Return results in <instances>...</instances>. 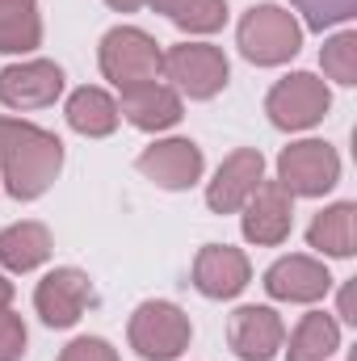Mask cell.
Instances as JSON below:
<instances>
[{
	"mask_svg": "<svg viewBox=\"0 0 357 361\" xmlns=\"http://www.w3.org/2000/svg\"><path fill=\"white\" fill-rule=\"evenodd\" d=\"M63 169V143L21 118H0V180L17 202L42 197Z\"/></svg>",
	"mask_w": 357,
	"mask_h": 361,
	"instance_id": "6da1fadb",
	"label": "cell"
},
{
	"mask_svg": "<svg viewBox=\"0 0 357 361\" xmlns=\"http://www.w3.org/2000/svg\"><path fill=\"white\" fill-rule=\"evenodd\" d=\"M101 76L114 85V89H139V85H156L160 76V63H164V51L156 47L152 34L135 30V25H118L101 38Z\"/></svg>",
	"mask_w": 357,
	"mask_h": 361,
	"instance_id": "7a4b0ae2",
	"label": "cell"
},
{
	"mask_svg": "<svg viewBox=\"0 0 357 361\" xmlns=\"http://www.w3.org/2000/svg\"><path fill=\"white\" fill-rule=\"evenodd\" d=\"M236 38H240V51H244L248 63H257V68H277V63H286V59L298 55V47H303V25H298L294 13H286L282 4H257V8L244 13Z\"/></svg>",
	"mask_w": 357,
	"mask_h": 361,
	"instance_id": "3957f363",
	"label": "cell"
},
{
	"mask_svg": "<svg viewBox=\"0 0 357 361\" xmlns=\"http://www.w3.org/2000/svg\"><path fill=\"white\" fill-rule=\"evenodd\" d=\"M193 324L177 302L152 298L131 315V349L143 361H173L189 349Z\"/></svg>",
	"mask_w": 357,
	"mask_h": 361,
	"instance_id": "277c9868",
	"label": "cell"
},
{
	"mask_svg": "<svg viewBox=\"0 0 357 361\" xmlns=\"http://www.w3.org/2000/svg\"><path fill=\"white\" fill-rule=\"evenodd\" d=\"M160 72L173 80V89L193 97V101H210L214 92L227 89V76H231V63L219 47L210 42H177L164 51V63Z\"/></svg>",
	"mask_w": 357,
	"mask_h": 361,
	"instance_id": "5b68a950",
	"label": "cell"
},
{
	"mask_svg": "<svg viewBox=\"0 0 357 361\" xmlns=\"http://www.w3.org/2000/svg\"><path fill=\"white\" fill-rule=\"evenodd\" d=\"M337 180H341V156L324 139L290 143L277 156V185L290 197H324Z\"/></svg>",
	"mask_w": 357,
	"mask_h": 361,
	"instance_id": "8992f818",
	"label": "cell"
},
{
	"mask_svg": "<svg viewBox=\"0 0 357 361\" xmlns=\"http://www.w3.org/2000/svg\"><path fill=\"white\" fill-rule=\"evenodd\" d=\"M328 109H332V92L315 72H294V76L277 80L265 97V114L277 130H307V126L324 122Z\"/></svg>",
	"mask_w": 357,
	"mask_h": 361,
	"instance_id": "52a82bcc",
	"label": "cell"
},
{
	"mask_svg": "<svg viewBox=\"0 0 357 361\" xmlns=\"http://www.w3.org/2000/svg\"><path fill=\"white\" fill-rule=\"evenodd\" d=\"M89 302H92L89 273L72 269V265L51 269L38 281V290H34V307H38V315H42L47 328H72L85 315Z\"/></svg>",
	"mask_w": 357,
	"mask_h": 361,
	"instance_id": "ba28073f",
	"label": "cell"
},
{
	"mask_svg": "<svg viewBox=\"0 0 357 361\" xmlns=\"http://www.w3.org/2000/svg\"><path fill=\"white\" fill-rule=\"evenodd\" d=\"M261 180H265V156H261L257 147H236V152L219 164L214 180H210L206 206H210L214 214H236V210L257 193Z\"/></svg>",
	"mask_w": 357,
	"mask_h": 361,
	"instance_id": "9c48e42d",
	"label": "cell"
},
{
	"mask_svg": "<svg viewBox=\"0 0 357 361\" xmlns=\"http://www.w3.org/2000/svg\"><path fill=\"white\" fill-rule=\"evenodd\" d=\"M240 210H244V240L261 248H277L294 227V197L277 180H261Z\"/></svg>",
	"mask_w": 357,
	"mask_h": 361,
	"instance_id": "30bf717a",
	"label": "cell"
},
{
	"mask_svg": "<svg viewBox=\"0 0 357 361\" xmlns=\"http://www.w3.org/2000/svg\"><path fill=\"white\" fill-rule=\"evenodd\" d=\"M59 92H63V72L51 59H25L0 72V101L8 109H42Z\"/></svg>",
	"mask_w": 357,
	"mask_h": 361,
	"instance_id": "8fae6325",
	"label": "cell"
},
{
	"mask_svg": "<svg viewBox=\"0 0 357 361\" xmlns=\"http://www.w3.org/2000/svg\"><path fill=\"white\" fill-rule=\"evenodd\" d=\"M286 341V328L273 307H240L227 319V345L240 361H273Z\"/></svg>",
	"mask_w": 357,
	"mask_h": 361,
	"instance_id": "7c38bea8",
	"label": "cell"
},
{
	"mask_svg": "<svg viewBox=\"0 0 357 361\" xmlns=\"http://www.w3.org/2000/svg\"><path fill=\"white\" fill-rule=\"evenodd\" d=\"M202 169H206V160L193 139H164L139 156V173L160 189H189V185H198Z\"/></svg>",
	"mask_w": 357,
	"mask_h": 361,
	"instance_id": "4fadbf2b",
	"label": "cell"
},
{
	"mask_svg": "<svg viewBox=\"0 0 357 361\" xmlns=\"http://www.w3.org/2000/svg\"><path fill=\"white\" fill-rule=\"evenodd\" d=\"M253 281V265L231 244H206L193 261V286L206 298H236Z\"/></svg>",
	"mask_w": 357,
	"mask_h": 361,
	"instance_id": "5bb4252c",
	"label": "cell"
},
{
	"mask_svg": "<svg viewBox=\"0 0 357 361\" xmlns=\"http://www.w3.org/2000/svg\"><path fill=\"white\" fill-rule=\"evenodd\" d=\"M265 290L282 302H320L332 290V273L315 257H282L265 269Z\"/></svg>",
	"mask_w": 357,
	"mask_h": 361,
	"instance_id": "9a60e30c",
	"label": "cell"
},
{
	"mask_svg": "<svg viewBox=\"0 0 357 361\" xmlns=\"http://www.w3.org/2000/svg\"><path fill=\"white\" fill-rule=\"evenodd\" d=\"M118 114L139 130H169L181 122V92L169 85H139L122 92Z\"/></svg>",
	"mask_w": 357,
	"mask_h": 361,
	"instance_id": "2e32d148",
	"label": "cell"
},
{
	"mask_svg": "<svg viewBox=\"0 0 357 361\" xmlns=\"http://www.w3.org/2000/svg\"><path fill=\"white\" fill-rule=\"evenodd\" d=\"M51 248H55L51 231L42 223H34V219H21V223H13V227L0 231V265L13 273L38 269L51 257Z\"/></svg>",
	"mask_w": 357,
	"mask_h": 361,
	"instance_id": "e0dca14e",
	"label": "cell"
},
{
	"mask_svg": "<svg viewBox=\"0 0 357 361\" xmlns=\"http://www.w3.org/2000/svg\"><path fill=\"white\" fill-rule=\"evenodd\" d=\"M307 244L328 252V257H353L357 252V206L353 202H337L328 210H320L307 227Z\"/></svg>",
	"mask_w": 357,
	"mask_h": 361,
	"instance_id": "ac0fdd59",
	"label": "cell"
},
{
	"mask_svg": "<svg viewBox=\"0 0 357 361\" xmlns=\"http://www.w3.org/2000/svg\"><path fill=\"white\" fill-rule=\"evenodd\" d=\"M118 101L109 97L105 89H76L68 97V126L76 130V135H85V139H105V135H114L118 130Z\"/></svg>",
	"mask_w": 357,
	"mask_h": 361,
	"instance_id": "d6986e66",
	"label": "cell"
},
{
	"mask_svg": "<svg viewBox=\"0 0 357 361\" xmlns=\"http://www.w3.org/2000/svg\"><path fill=\"white\" fill-rule=\"evenodd\" d=\"M42 42V17L38 0H0V51L25 55Z\"/></svg>",
	"mask_w": 357,
	"mask_h": 361,
	"instance_id": "ffe728a7",
	"label": "cell"
},
{
	"mask_svg": "<svg viewBox=\"0 0 357 361\" xmlns=\"http://www.w3.org/2000/svg\"><path fill=\"white\" fill-rule=\"evenodd\" d=\"M337 349H341V328H337V319L324 315V311H311V315L298 319L286 357L290 361H328Z\"/></svg>",
	"mask_w": 357,
	"mask_h": 361,
	"instance_id": "44dd1931",
	"label": "cell"
},
{
	"mask_svg": "<svg viewBox=\"0 0 357 361\" xmlns=\"http://www.w3.org/2000/svg\"><path fill=\"white\" fill-rule=\"evenodd\" d=\"M169 17L185 34H214L227 21V0H177Z\"/></svg>",
	"mask_w": 357,
	"mask_h": 361,
	"instance_id": "7402d4cb",
	"label": "cell"
},
{
	"mask_svg": "<svg viewBox=\"0 0 357 361\" xmlns=\"http://www.w3.org/2000/svg\"><path fill=\"white\" fill-rule=\"evenodd\" d=\"M320 63H324V72L337 85H357V34L353 30H341L337 38H328Z\"/></svg>",
	"mask_w": 357,
	"mask_h": 361,
	"instance_id": "603a6c76",
	"label": "cell"
},
{
	"mask_svg": "<svg viewBox=\"0 0 357 361\" xmlns=\"http://www.w3.org/2000/svg\"><path fill=\"white\" fill-rule=\"evenodd\" d=\"M294 8L303 13L307 30H328V25H341L357 13V0H294Z\"/></svg>",
	"mask_w": 357,
	"mask_h": 361,
	"instance_id": "cb8c5ba5",
	"label": "cell"
},
{
	"mask_svg": "<svg viewBox=\"0 0 357 361\" xmlns=\"http://www.w3.org/2000/svg\"><path fill=\"white\" fill-rule=\"evenodd\" d=\"M25 353V324L8 307L0 311V361H21Z\"/></svg>",
	"mask_w": 357,
	"mask_h": 361,
	"instance_id": "d4e9b609",
	"label": "cell"
},
{
	"mask_svg": "<svg viewBox=\"0 0 357 361\" xmlns=\"http://www.w3.org/2000/svg\"><path fill=\"white\" fill-rule=\"evenodd\" d=\"M59 361H118V349L101 336H80L59 353Z\"/></svg>",
	"mask_w": 357,
	"mask_h": 361,
	"instance_id": "484cf974",
	"label": "cell"
},
{
	"mask_svg": "<svg viewBox=\"0 0 357 361\" xmlns=\"http://www.w3.org/2000/svg\"><path fill=\"white\" fill-rule=\"evenodd\" d=\"M341 319H349V324L357 319V315H353V286H345V290H341Z\"/></svg>",
	"mask_w": 357,
	"mask_h": 361,
	"instance_id": "4316f807",
	"label": "cell"
},
{
	"mask_svg": "<svg viewBox=\"0 0 357 361\" xmlns=\"http://www.w3.org/2000/svg\"><path fill=\"white\" fill-rule=\"evenodd\" d=\"M109 8H118V13H135V8H143L147 0H105Z\"/></svg>",
	"mask_w": 357,
	"mask_h": 361,
	"instance_id": "83f0119b",
	"label": "cell"
},
{
	"mask_svg": "<svg viewBox=\"0 0 357 361\" xmlns=\"http://www.w3.org/2000/svg\"><path fill=\"white\" fill-rule=\"evenodd\" d=\"M8 302H13V281H8V277H0V311H4Z\"/></svg>",
	"mask_w": 357,
	"mask_h": 361,
	"instance_id": "f1b7e54d",
	"label": "cell"
},
{
	"mask_svg": "<svg viewBox=\"0 0 357 361\" xmlns=\"http://www.w3.org/2000/svg\"><path fill=\"white\" fill-rule=\"evenodd\" d=\"M147 4H152V8H156V13H169V8H173V4H177V0H147Z\"/></svg>",
	"mask_w": 357,
	"mask_h": 361,
	"instance_id": "f546056e",
	"label": "cell"
}]
</instances>
